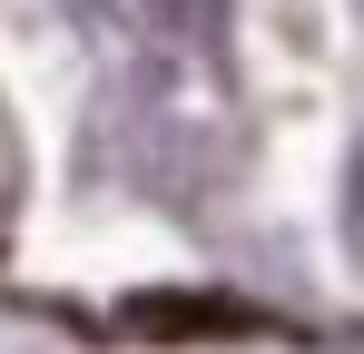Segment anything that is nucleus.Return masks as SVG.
Masks as SVG:
<instances>
[{"label": "nucleus", "mask_w": 364, "mask_h": 354, "mask_svg": "<svg viewBox=\"0 0 364 354\" xmlns=\"http://www.w3.org/2000/svg\"><path fill=\"white\" fill-rule=\"evenodd\" d=\"M99 10L119 20L138 50H158V59L217 50V30H227V0H99Z\"/></svg>", "instance_id": "obj_1"}, {"label": "nucleus", "mask_w": 364, "mask_h": 354, "mask_svg": "<svg viewBox=\"0 0 364 354\" xmlns=\"http://www.w3.org/2000/svg\"><path fill=\"white\" fill-rule=\"evenodd\" d=\"M20 217V138H10V118H0V236Z\"/></svg>", "instance_id": "obj_2"}]
</instances>
